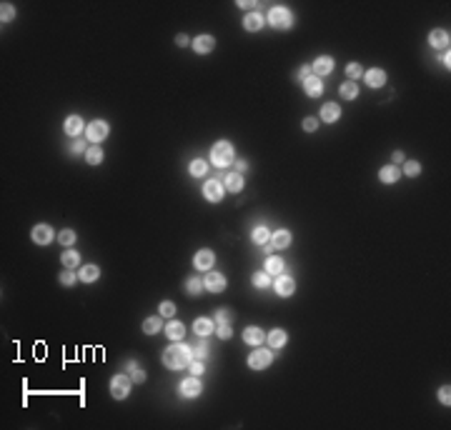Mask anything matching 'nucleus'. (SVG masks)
<instances>
[{
  "mask_svg": "<svg viewBox=\"0 0 451 430\" xmlns=\"http://www.w3.org/2000/svg\"><path fill=\"white\" fill-rule=\"evenodd\" d=\"M86 160H88L90 165H100V163H103V150H100L98 145L88 148V150H86Z\"/></svg>",
  "mask_w": 451,
  "mask_h": 430,
  "instance_id": "34",
  "label": "nucleus"
},
{
  "mask_svg": "<svg viewBox=\"0 0 451 430\" xmlns=\"http://www.w3.org/2000/svg\"><path fill=\"white\" fill-rule=\"evenodd\" d=\"M188 368H191V375H203V370H206L203 360H198V358H193L191 363H188Z\"/></svg>",
  "mask_w": 451,
  "mask_h": 430,
  "instance_id": "46",
  "label": "nucleus"
},
{
  "mask_svg": "<svg viewBox=\"0 0 451 430\" xmlns=\"http://www.w3.org/2000/svg\"><path fill=\"white\" fill-rule=\"evenodd\" d=\"M296 78H298L301 83H304L306 78H311V65H301V68L296 70Z\"/></svg>",
  "mask_w": 451,
  "mask_h": 430,
  "instance_id": "50",
  "label": "nucleus"
},
{
  "mask_svg": "<svg viewBox=\"0 0 451 430\" xmlns=\"http://www.w3.org/2000/svg\"><path fill=\"white\" fill-rule=\"evenodd\" d=\"M363 78H366V85H368V88H384V85H386V70H381V68H371V70H366Z\"/></svg>",
  "mask_w": 451,
  "mask_h": 430,
  "instance_id": "13",
  "label": "nucleus"
},
{
  "mask_svg": "<svg viewBox=\"0 0 451 430\" xmlns=\"http://www.w3.org/2000/svg\"><path fill=\"white\" fill-rule=\"evenodd\" d=\"M108 133H110V125H108L105 120H93V123L86 128V138H88L93 145L103 143V140L108 138Z\"/></svg>",
  "mask_w": 451,
  "mask_h": 430,
  "instance_id": "5",
  "label": "nucleus"
},
{
  "mask_svg": "<svg viewBox=\"0 0 451 430\" xmlns=\"http://www.w3.org/2000/svg\"><path fill=\"white\" fill-rule=\"evenodd\" d=\"M243 340L248 345H261V343H266V333H263L261 328H256V325H251V328L243 330Z\"/></svg>",
  "mask_w": 451,
  "mask_h": 430,
  "instance_id": "21",
  "label": "nucleus"
},
{
  "mask_svg": "<svg viewBox=\"0 0 451 430\" xmlns=\"http://www.w3.org/2000/svg\"><path fill=\"white\" fill-rule=\"evenodd\" d=\"M188 170H191V175H193V178H201V175H206V173H208V165H206V160L196 158V160H191Z\"/></svg>",
  "mask_w": 451,
  "mask_h": 430,
  "instance_id": "35",
  "label": "nucleus"
},
{
  "mask_svg": "<svg viewBox=\"0 0 451 430\" xmlns=\"http://www.w3.org/2000/svg\"><path fill=\"white\" fill-rule=\"evenodd\" d=\"M304 90H306L309 98H318V95H323V80L316 78V75H311V78L304 80Z\"/></svg>",
  "mask_w": 451,
  "mask_h": 430,
  "instance_id": "19",
  "label": "nucleus"
},
{
  "mask_svg": "<svg viewBox=\"0 0 451 430\" xmlns=\"http://www.w3.org/2000/svg\"><path fill=\"white\" fill-rule=\"evenodd\" d=\"M75 238H78V235H75L73 230H60V233H58V240H60V245H63V248H65V245H73V243H75Z\"/></svg>",
  "mask_w": 451,
  "mask_h": 430,
  "instance_id": "41",
  "label": "nucleus"
},
{
  "mask_svg": "<svg viewBox=\"0 0 451 430\" xmlns=\"http://www.w3.org/2000/svg\"><path fill=\"white\" fill-rule=\"evenodd\" d=\"M30 235H33V243H35V245H48V243L53 240L55 233H53V228H50V225L41 223V225H35V228H33Z\"/></svg>",
  "mask_w": 451,
  "mask_h": 430,
  "instance_id": "9",
  "label": "nucleus"
},
{
  "mask_svg": "<svg viewBox=\"0 0 451 430\" xmlns=\"http://www.w3.org/2000/svg\"><path fill=\"white\" fill-rule=\"evenodd\" d=\"M439 400H441L444 405L451 403V388H449V385H441V388H439Z\"/></svg>",
  "mask_w": 451,
  "mask_h": 430,
  "instance_id": "48",
  "label": "nucleus"
},
{
  "mask_svg": "<svg viewBox=\"0 0 451 430\" xmlns=\"http://www.w3.org/2000/svg\"><path fill=\"white\" fill-rule=\"evenodd\" d=\"M60 260H63V265H65V268H70V270H73L75 265L81 263V255L75 253V250H65V253L60 255Z\"/></svg>",
  "mask_w": 451,
  "mask_h": 430,
  "instance_id": "36",
  "label": "nucleus"
},
{
  "mask_svg": "<svg viewBox=\"0 0 451 430\" xmlns=\"http://www.w3.org/2000/svg\"><path fill=\"white\" fill-rule=\"evenodd\" d=\"M226 285H228V280H226L223 273H206V278H203V288H206V290H211V293H223Z\"/></svg>",
  "mask_w": 451,
  "mask_h": 430,
  "instance_id": "8",
  "label": "nucleus"
},
{
  "mask_svg": "<svg viewBox=\"0 0 451 430\" xmlns=\"http://www.w3.org/2000/svg\"><path fill=\"white\" fill-rule=\"evenodd\" d=\"M253 243H258V245H266L269 240H271V233H269V228H263V225H258L256 230H253Z\"/></svg>",
  "mask_w": 451,
  "mask_h": 430,
  "instance_id": "33",
  "label": "nucleus"
},
{
  "mask_svg": "<svg viewBox=\"0 0 451 430\" xmlns=\"http://www.w3.org/2000/svg\"><path fill=\"white\" fill-rule=\"evenodd\" d=\"M399 178H401L399 165H384V168L379 170V180H381V183H389V185H391V183H396Z\"/></svg>",
  "mask_w": 451,
  "mask_h": 430,
  "instance_id": "24",
  "label": "nucleus"
},
{
  "mask_svg": "<svg viewBox=\"0 0 451 430\" xmlns=\"http://www.w3.org/2000/svg\"><path fill=\"white\" fill-rule=\"evenodd\" d=\"M263 23H266V15L258 13V10H251V13L243 18V28H246V30H251V33L261 30V28H263Z\"/></svg>",
  "mask_w": 451,
  "mask_h": 430,
  "instance_id": "18",
  "label": "nucleus"
},
{
  "mask_svg": "<svg viewBox=\"0 0 451 430\" xmlns=\"http://www.w3.org/2000/svg\"><path fill=\"white\" fill-rule=\"evenodd\" d=\"M271 363H273V353H271V350L258 348V350H253V353L248 355V368L251 370H263V368H269Z\"/></svg>",
  "mask_w": 451,
  "mask_h": 430,
  "instance_id": "6",
  "label": "nucleus"
},
{
  "mask_svg": "<svg viewBox=\"0 0 451 430\" xmlns=\"http://www.w3.org/2000/svg\"><path fill=\"white\" fill-rule=\"evenodd\" d=\"M98 275H100V268H98V265H83L81 273H78V280H83V283H95Z\"/></svg>",
  "mask_w": 451,
  "mask_h": 430,
  "instance_id": "27",
  "label": "nucleus"
},
{
  "mask_svg": "<svg viewBox=\"0 0 451 430\" xmlns=\"http://www.w3.org/2000/svg\"><path fill=\"white\" fill-rule=\"evenodd\" d=\"M271 245L278 248V250L288 248V245H291V233H288V230H276L273 235H271Z\"/></svg>",
  "mask_w": 451,
  "mask_h": 430,
  "instance_id": "28",
  "label": "nucleus"
},
{
  "mask_svg": "<svg viewBox=\"0 0 451 430\" xmlns=\"http://www.w3.org/2000/svg\"><path fill=\"white\" fill-rule=\"evenodd\" d=\"M70 153H75V155L86 153V143H83V140H73V145H70Z\"/></svg>",
  "mask_w": 451,
  "mask_h": 430,
  "instance_id": "52",
  "label": "nucleus"
},
{
  "mask_svg": "<svg viewBox=\"0 0 451 430\" xmlns=\"http://www.w3.org/2000/svg\"><path fill=\"white\" fill-rule=\"evenodd\" d=\"M203 195H206V200H211V203H218V200H223V183L221 180H206V185H203Z\"/></svg>",
  "mask_w": 451,
  "mask_h": 430,
  "instance_id": "11",
  "label": "nucleus"
},
{
  "mask_svg": "<svg viewBox=\"0 0 451 430\" xmlns=\"http://www.w3.org/2000/svg\"><path fill=\"white\" fill-rule=\"evenodd\" d=\"M421 173V165L416 163V160H406L404 163V170H401V175H408V178H416Z\"/></svg>",
  "mask_w": 451,
  "mask_h": 430,
  "instance_id": "38",
  "label": "nucleus"
},
{
  "mask_svg": "<svg viewBox=\"0 0 451 430\" xmlns=\"http://www.w3.org/2000/svg\"><path fill=\"white\" fill-rule=\"evenodd\" d=\"M0 18H3V23H8V20H13V18H15V8H13V3H3V5H0Z\"/></svg>",
  "mask_w": 451,
  "mask_h": 430,
  "instance_id": "42",
  "label": "nucleus"
},
{
  "mask_svg": "<svg viewBox=\"0 0 451 430\" xmlns=\"http://www.w3.org/2000/svg\"><path fill=\"white\" fill-rule=\"evenodd\" d=\"M311 70L316 73V78H321V75H328V73L333 70V58H331V55H318V58L314 60Z\"/></svg>",
  "mask_w": 451,
  "mask_h": 430,
  "instance_id": "17",
  "label": "nucleus"
},
{
  "mask_svg": "<svg viewBox=\"0 0 451 430\" xmlns=\"http://www.w3.org/2000/svg\"><path fill=\"white\" fill-rule=\"evenodd\" d=\"M201 390H203V385H201V380H198L196 375H193V378H185V380L178 385L180 398H198Z\"/></svg>",
  "mask_w": 451,
  "mask_h": 430,
  "instance_id": "7",
  "label": "nucleus"
},
{
  "mask_svg": "<svg viewBox=\"0 0 451 430\" xmlns=\"http://www.w3.org/2000/svg\"><path fill=\"white\" fill-rule=\"evenodd\" d=\"M238 8H241V10H251V8H256V3H246V0H241Z\"/></svg>",
  "mask_w": 451,
  "mask_h": 430,
  "instance_id": "56",
  "label": "nucleus"
},
{
  "mask_svg": "<svg viewBox=\"0 0 451 430\" xmlns=\"http://www.w3.org/2000/svg\"><path fill=\"white\" fill-rule=\"evenodd\" d=\"M338 93H341V98H344V100H354V98L359 95V85H356L354 80H346L341 88H338Z\"/></svg>",
  "mask_w": 451,
  "mask_h": 430,
  "instance_id": "31",
  "label": "nucleus"
},
{
  "mask_svg": "<svg viewBox=\"0 0 451 430\" xmlns=\"http://www.w3.org/2000/svg\"><path fill=\"white\" fill-rule=\"evenodd\" d=\"M185 288H188V293H191V295H198L203 290V278H191V280L185 283Z\"/></svg>",
  "mask_w": 451,
  "mask_h": 430,
  "instance_id": "43",
  "label": "nucleus"
},
{
  "mask_svg": "<svg viewBox=\"0 0 451 430\" xmlns=\"http://www.w3.org/2000/svg\"><path fill=\"white\" fill-rule=\"evenodd\" d=\"M338 118H341V108H338V103H326L321 108V120L323 123H336Z\"/></svg>",
  "mask_w": 451,
  "mask_h": 430,
  "instance_id": "20",
  "label": "nucleus"
},
{
  "mask_svg": "<svg viewBox=\"0 0 451 430\" xmlns=\"http://www.w3.org/2000/svg\"><path fill=\"white\" fill-rule=\"evenodd\" d=\"M161 328H163V318H158V315L148 318V320L143 323V333H145V335H156V333H161Z\"/></svg>",
  "mask_w": 451,
  "mask_h": 430,
  "instance_id": "29",
  "label": "nucleus"
},
{
  "mask_svg": "<svg viewBox=\"0 0 451 430\" xmlns=\"http://www.w3.org/2000/svg\"><path fill=\"white\" fill-rule=\"evenodd\" d=\"M213 48H216V38H213V35H208V33L198 35L196 40H193V50H196L198 55H208Z\"/></svg>",
  "mask_w": 451,
  "mask_h": 430,
  "instance_id": "14",
  "label": "nucleus"
},
{
  "mask_svg": "<svg viewBox=\"0 0 451 430\" xmlns=\"http://www.w3.org/2000/svg\"><path fill=\"white\" fill-rule=\"evenodd\" d=\"M269 23H271L276 30H288V28L293 25V15H291V10H288V8H283V5H273V8L269 10Z\"/></svg>",
  "mask_w": 451,
  "mask_h": 430,
  "instance_id": "3",
  "label": "nucleus"
},
{
  "mask_svg": "<svg viewBox=\"0 0 451 430\" xmlns=\"http://www.w3.org/2000/svg\"><path fill=\"white\" fill-rule=\"evenodd\" d=\"M233 168H236V173L243 175V173L248 170V163H246V160H233Z\"/></svg>",
  "mask_w": 451,
  "mask_h": 430,
  "instance_id": "53",
  "label": "nucleus"
},
{
  "mask_svg": "<svg viewBox=\"0 0 451 430\" xmlns=\"http://www.w3.org/2000/svg\"><path fill=\"white\" fill-rule=\"evenodd\" d=\"M63 130H65V135H70V138H78V135L86 130V123H83L81 115H68L65 123H63Z\"/></svg>",
  "mask_w": 451,
  "mask_h": 430,
  "instance_id": "10",
  "label": "nucleus"
},
{
  "mask_svg": "<svg viewBox=\"0 0 451 430\" xmlns=\"http://www.w3.org/2000/svg\"><path fill=\"white\" fill-rule=\"evenodd\" d=\"M301 125H304V130H306V133H314V130L318 128V120H316V118H306Z\"/></svg>",
  "mask_w": 451,
  "mask_h": 430,
  "instance_id": "51",
  "label": "nucleus"
},
{
  "mask_svg": "<svg viewBox=\"0 0 451 430\" xmlns=\"http://www.w3.org/2000/svg\"><path fill=\"white\" fill-rule=\"evenodd\" d=\"M271 250H273V245H271V243L263 245V255H271Z\"/></svg>",
  "mask_w": 451,
  "mask_h": 430,
  "instance_id": "58",
  "label": "nucleus"
},
{
  "mask_svg": "<svg viewBox=\"0 0 451 430\" xmlns=\"http://www.w3.org/2000/svg\"><path fill=\"white\" fill-rule=\"evenodd\" d=\"M266 273H269V275H281V273H286L283 260H281V258H276V255H271V258L266 260Z\"/></svg>",
  "mask_w": 451,
  "mask_h": 430,
  "instance_id": "30",
  "label": "nucleus"
},
{
  "mask_svg": "<svg viewBox=\"0 0 451 430\" xmlns=\"http://www.w3.org/2000/svg\"><path fill=\"white\" fill-rule=\"evenodd\" d=\"M213 330H216V323L208 320V318H198V320L193 323V333H196L198 338H208Z\"/></svg>",
  "mask_w": 451,
  "mask_h": 430,
  "instance_id": "22",
  "label": "nucleus"
},
{
  "mask_svg": "<svg viewBox=\"0 0 451 430\" xmlns=\"http://www.w3.org/2000/svg\"><path fill=\"white\" fill-rule=\"evenodd\" d=\"M163 365L171 368V370H183L188 363L193 360V345H185V343H173L171 348L163 350Z\"/></svg>",
  "mask_w": 451,
  "mask_h": 430,
  "instance_id": "1",
  "label": "nucleus"
},
{
  "mask_svg": "<svg viewBox=\"0 0 451 430\" xmlns=\"http://www.w3.org/2000/svg\"><path fill=\"white\" fill-rule=\"evenodd\" d=\"M216 335L221 338V340H228L231 335H233V330H231V325H218V330H216Z\"/></svg>",
  "mask_w": 451,
  "mask_h": 430,
  "instance_id": "49",
  "label": "nucleus"
},
{
  "mask_svg": "<svg viewBox=\"0 0 451 430\" xmlns=\"http://www.w3.org/2000/svg\"><path fill=\"white\" fill-rule=\"evenodd\" d=\"M391 158H394V163H391V165H399V163H404V160H406V155H404L401 150H396V153L391 155Z\"/></svg>",
  "mask_w": 451,
  "mask_h": 430,
  "instance_id": "54",
  "label": "nucleus"
},
{
  "mask_svg": "<svg viewBox=\"0 0 451 430\" xmlns=\"http://www.w3.org/2000/svg\"><path fill=\"white\" fill-rule=\"evenodd\" d=\"M266 340H269V345H271L273 350H278V348H283V345L288 343V335H286V330L276 328V330H271V333L266 335Z\"/></svg>",
  "mask_w": 451,
  "mask_h": 430,
  "instance_id": "26",
  "label": "nucleus"
},
{
  "mask_svg": "<svg viewBox=\"0 0 451 430\" xmlns=\"http://www.w3.org/2000/svg\"><path fill=\"white\" fill-rule=\"evenodd\" d=\"M166 335H168L173 343H178V340H183V338H185V325H183V323H178V320H171V323L166 325Z\"/></svg>",
  "mask_w": 451,
  "mask_h": 430,
  "instance_id": "25",
  "label": "nucleus"
},
{
  "mask_svg": "<svg viewBox=\"0 0 451 430\" xmlns=\"http://www.w3.org/2000/svg\"><path fill=\"white\" fill-rule=\"evenodd\" d=\"M131 375H123V373H118V375H113L110 378V395L116 398V400H126L128 398V393H131Z\"/></svg>",
  "mask_w": 451,
  "mask_h": 430,
  "instance_id": "4",
  "label": "nucleus"
},
{
  "mask_svg": "<svg viewBox=\"0 0 451 430\" xmlns=\"http://www.w3.org/2000/svg\"><path fill=\"white\" fill-rule=\"evenodd\" d=\"M158 313H161V315H166V318H171L173 313H176V305H173L171 300H163V303H161V308H158Z\"/></svg>",
  "mask_w": 451,
  "mask_h": 430,
  "instance_id": "47",
  "label": "nucleus"
},
{
  "mask_svg": "<svg viewBox=\"0 0 451 430\" xmlns=\"http://www.w3.org/2000/svg\"><path fill=\"white\" fill-rule=\"evenodd\" d=\"M206 355H208V343H206V338H201V343H198V345H193V358L206 360Z\"/></svg>",
  "mask_w": 451,
  "mask_h": 430,
  "instance_id": "40",
  "label": "nucleus"
},
{
  "mask_svg": "<svg viewBox=\"0 0 451 430\" xmlns=\"http://www.w3.org/2000/svg\"><path fill=\"white\" fill-rule=\"evenodd\" d=\"M449 33L446 30H441V28H436V30H431V35H429V43H431V48H436V50H449Z\"/></svg>",
  "mask_w": 451,
  "mask_h": 430,
  "instance_id": "16",
  "label": "nucleus"
},
{
  "mask_svg": "<svg viewBox=\"0 0 451 430\" xmlns=\"http://www.w3.org/2000/svg\"><path fill=\"white\" fill-rule=\"evenodd\" d=\"M236 155H233V145L228 140H218L213 148H211V163L216 168H226V165H233Z\"/></svg>",
  "mask_w": 451,
  "mask_h": 430,
  "instance_id": "2",
  "label": "nucleus"
},
{
  "mask_svg": "<svg viewBox=\"0 0 451 430\" xmlns=\"http://www.w3.org/2000/svg\"><path fill=\"white\" fill-rule=\"evenodd\" d=\"M223 185H226V190H231V193H241L243 190V175L241 173H228L223 178Z\"/></svg>",
  "mask_w": 451,
  "mask_h": 430,
  "instance_id": "23",
  "label": "nucleus"
},
{
  "mask_svg": "<svg viewBox=\"0 0 451 430\" xmlns=\"http://www.w3.org/2000/svg\"><path fill=\"white\" fill-rule=\"evenodd\" d=\"M126 370L131 373V380H133V383H145V370H140L133 360L126 363Z\"/></svg>",
  "mask_w": 451,
  "mask_h": 430,
  "instance_id": "32",
  "label": "nucleus"
},
{
  "mask_svg": "<svg viewBox=\"0 0 451 430\" xmlns=\"http://www.w3.org/2000/svg\"><path fill=\"white\" fill-rule=\"evenodd\" d=\"M253 285H256L258 290H266V288L271 285V275H269L266 270H263V273H256V275H253Z\"/></svg>",
  "mask_w": 451,
  "mask_h": 430,
  "instance_id": "37",
  "label": "nucleus"
},
{
  "mask_svg": "<svg viewBox=\"0 0 451 430\" xmlns=\"http://www.w3.org/2000/svg\"><path fill=\"white\" fill-rule=\"evenodd\" d=\"M346 75H349V80H356V78H363V68H361L359 63H351V65H346Z\"/></svg>",
  "mask_w": 451,
  "mask_h": 430,
  "instance_id": "44",
  "label": "nucleus"
},
{
  "mask_svg": "<svg viewBox=\"0 0 451 430\" xmlns=\"http://www.w3.org/2000/svg\"><path fill=\"white\" fill-rule=\"evenodd\" d=\"M213 263H216V255H213V250H208V248L198 250L196 258H193V265H196L198 270H211Z\"/></svg>",
  "mask_w": 451,
  "mask_h": 430,
  "instance_id": "15",
  "label": "nucleus"
},
{
  "mask_svg": "<svg viewBox=\"0 0 451 430\" xmlns=\"http://www.w3.org/2000/svg\"><path fill=\"white\" fill-rule=\"evenodd\" d=\"M273 290H276L281 298H288V295H293V290H296V283H293V278H291V275L281 273V275L276 278V283H273Z\"/></svg>",
  "mask_w": 451,
  "mask_h": 430,
  "instance_id": "12",
  "label": "nucleus"
},
{
  "mask_svg": "<svg viewBox=\"0 0 451 430\" xmlns=\"http://www.w3.org/2000/svg\"><path fill=\"white\" fill-rule=\"evenodd\" d=\"M439 60H441V63H444V65L449 68V65H451V58H449V50H446V53H441V55H439Z\"/></svg>",
  "mask_w": 451,
  "mask_h": 430,
  "instance_id": "55",
  "label": "nucleus"
},
{
  "mask_svg": "<svg viewBox=\"0 0 451 430\" xmlns=\"http://www.w3.org/2000/svg\"><path fill=\"white\" fill-rule=\"evenodd\" d=\"M216 323H218V325H228V323H231V313L226 310V308H218V310H216Z\"/></svg>",
  "mask_w": 451,
  "mask_h": 430,
  "instance_id": "45",
  "label": "nucleus"
},
{
  "mask_svg": "<svg viewBox=\"0 0 451 430\" xmlns=\"http://www.w3.org/2000/svg\"><path fill=\"white\" fill-rule=\"evenodd\" d=\"M58 280H60V285H65V288H70V285H73V283H75V280H78V275H75V273H73V270H70V268H65V270H63V273H60V278H58Z\"/></svg>",
  "mask_w": 451,
  "mask_h": 430,
  "instance_id": "39",
  "label": "nucleus"
},
{
  "mask_svg": "<svg viewBox=\"0 0 451 430\" xmlns=\"http://www.w3.org/2000/svg\"><path fill=\"white\" fill-rule=\"evenodd\" d=\"M176 45H180V48L188 45V38H185V35H178V38H176Z\"/></svg>",
  "mask_w": 451,
  "mask_h": 430,
  "instance_id": "57",
  "label": "nucleus"
}]
</instances>
